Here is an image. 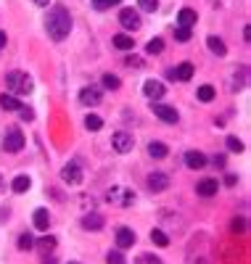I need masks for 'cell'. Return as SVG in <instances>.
Here are the masks:
<instances>
[{
  "label": "cell",
  "instance_id": "1",
  "mask_svg": "<svg viewBox=\"0 0 251 264\" xmlns=\"http://www.w3.org/2000/svg\"><path fill=\"white\" fill-rule=\"evenodd\" d=\"M45 26H48V34L56 42L66 40L72 32V14L64 6H53L48 11V18H45Z\"/></svg>",
  "mask_w": 251,
  "mask_h": 264
},
{
  "label": "cell",
  "instance_id": "2",
  "mask_svg": "<svg viewBox=\"0 0 251 264\" xmlns=\"http://www.w3.org/2000/svg\"><path fill=\"white\" fill-rule=\"evenodd\" d=\"M106 201L119 206V209H127V206H132L135 193L127 190V188H122V185H114V188H108V190H106Z\"/></svg>",
  "mask_w": 251,
  "mask_h": 264
},
{
  "label": "cell",
  "instance_id": "3",
  "mask_svg": "<svg viewBox=\"0 0 251 264\" xmlns=\"http://www.w3.org/2000/svg\"><path fill=\"white\" fill-rule=\"evenodd\" d=\"M6 88L11 92H32V80L24 72H8L6 74Z\"/></svg>",
  "mask_w": 251,
  "mask_h": 264
},
{
  "label": "cell",
  "instance_id": "4",
  "mask_svg": "<svg viewBox=\"0 0 251 264\" xmlns=\"http://www.w3.org/2000/svg\"><path fill=\"white\" fill-rule=\"evenodd\" d=\"M61 180L66 185H82V180H85V174H82V166L77 162H69L66 166L61 169Z\"/></svg>",
  "mask_w": 251,
  "mask_h": 264
},
{
  "label": "cell",
  "instance_id": "5",
  "mask_svg": "<svg viewBox=\"0 0 251 264\" xmlns=\"http://www.w3.org/2000/svg\"><path fill=\"white\" fill-rule=\"evenodd\" d=\"M111 146H114V150H119V154H130V150H132V146H135V140H132V135H130V132L119 130V132H114V135H111Z\"/></svg>",
  "mask_w": 251,
  "mask_h": 264
},
{
  "label": "cell",
  "instance_id": "6",
  "mask_svg": "<svg viewBox=\"0 0 251 264\" xmlns=\"http://www.w3.org/2000/svg\"><path fill=\"white\" fill-rule=\"evenodd\" d=\"M24 135L18 130H8V135H6V140H3V146H6V150L8 154H18V150L24 148Z\"/></svg>",
  "mask_w": 251,
  "mask_h": 264
},
{
  "label": "cell",
  "instance_id": "7",
  "mask_svg": "<svg viewBox=\"0 0 251 264\" xmlns=\"http://www.w3.org/2000/svg\"><path fill=\"white\" fill-rule=\"evenodd\" d=\"M166 188H170V174H164V172H151L148 174V190L164 193Z\"/></svg>",
  "mask_w": 251,
  "mask_h": 264
},
{
  "label": "cell",
  "instance_id": "8",
  "mask_svg": "<svg viewBox=\"0 0 251 264\" xmlns=\"http://www.w3.org/2000/svg\"><path fill=\"white\" fill-rule=\"evenodd\" d=\"M119 22H122V26H124V30H130V32L140 30V14L132 11V8H124V11L119 14Z\"/></svg>",
  "mask_w": 251,
  "mask_h": 264
},
{
  "label": "cell",
  "instance_id": "9",
  "mask_svg": "<svg viewBox=\"0 0 251 264\" xmlns=\"http://www.w3.org/2000/svg\"><path fill=\"white\" fill-rule=\"evenodd\" d=\"M154 114L159 116L162 122H166V124H178V111H174L172 106H164V103H154Z\"/></svg>",
  "mask_w": 251,
  "mask_h": 264
},
{
  "label": "cell",
  "instance_id": "10",
  "mask_svg": "<svg viewBox=\"0 0 251 264\" xmlns=\"http://www.w3.org/2000/svg\"><path fill=\"white\" fill-rule=\"evenodd\" d=\"M116 246H119V251L132 248L135 246V232L130 230V228H119L116 230Z\"/></svg>",
  "mask_w": 251,
  "mask_h": 264
},
{
  "label": "cell",
  "instance_id": "11",
  "mask_svg": "<svg viewBox=\"0 0 251 264\" xmlns=\"http://www.w3.org/2000/svg\"><path fill=\"white\" fill-rule=\"evenodd\" d=\"M80 100L85 103V106H98V103L104 100V96H100L98 88H82L80 90Z\"/></svg>",
  "mask_w": 251,
  "mask_h": 264
},
{
  "label": "cell",
  "instance_id": "12",
  "mask_svg": "<svg viewBox=\"0 0 251 264\" xmlns=\"http://www.w3.org/2000/svg\"><path fill=\"white\" fill-rule=\"evenodd\" d=\"M185 166L188 169H204L206 166V156H204L201 150H188V154H185Z\"/></svg>",
  "mask_w": 251,
  "mask_h": 264
},
{
  "label": "cell",
  "instance_id": "13",
  "mask_svg": "<svg viewBox=\"0 0 251 264\" xmlns=\"http://www.w3.org/2000/svg\"><path fill=\"white\" fill-rule=\"evenodd\" d=\"M143 92H146V98H151V100L164 98V84H162V82H156V80H146Z\"/></svg>",
  "mask_w": 251,
  "mask_h": 264
},
{
  "label": "cell",
  "instance_id": "14",
  "mask_svg": "<svg viewBox=\"0 0 251 264\" xmlns=\"http://www.w3.org/2000/svg\"><path fill=\"white\" fill-rule=\"evenodd\" d=\"M206 48H209L212 53H214L217 58H222V56H228V45L222 42L220 37H214V34H209V37H206Z\"/></svg>",
  "mask_w": 251,
  "mask_h": 264
},
{
  "label": "cell",
  "instance_id": "15",
  "mask_svg": "<svg viewBox=\"0 0 251 264\" xmlns=\"http://www.w3.org/2000/svg\"><path fill=\"white\" fill-rule=\"evenodd\" d=\"M82 228L92 230V232L104 230V216H100V214H88V216H82Z\"/></svg>",
  "mask_w": 251,
  "mask_h": 264
},
{
  "label": "cell",
  "instance_id": "16",
  "mask_svg": "<svg viewBox=\"0 0 251 264\" xmlns=\"http://www.w3.org/2000/svg\"><path fill=\"white\" fill-rule=\"evenodd\" d=\"M217 188H220V182H217V180H209V177H206V180H201V182L196 185V193L204 196V198H209V196L217 193Z\"/></svg>",
  "mask_w": 251,
  "mask_h": 264
},
{
  "label": "cell",
  "instance_id": "17",
  "mask_svg": "<svg viewBox=\"0 0 251 264\" xmlns=\"http://www.w3.org/2000/svg\"><path fill=\"white\" fill-rule=\"evenodd\" d=\"M170 74H172V80L188 82V80L193 77V64H188V61H185V64H180V66H178V69H172Z\"/></svg>",
  "mask_w": 251,
  "mask_h": 264
},
{
  "label": "cell",
  "instance_id": "18",
  "mask_svg": "<svg viewBox=\"0 0 251 264\" xmlns=\"http://www.w3.org/2000/svg\"><path fill=\"white\" fill-rule=\"evenodd\" d=\"M32 222H34L37 230H48L50 228V214H48V209H37L34 216H32Z\"/></svg>",
  "mask_w": 251,
  "mask_h": 264
},
{
  "label": "cell",
  "instance_id": "19",
  "mask_svg": "<svg viewBox=\"0 0 251 264\" xmlns=\"http://www.w3.org/2000/svg\"><path fill=\"white\" fill-rule=\"evenodd\" d=\"M178 22H180V26L190 30V26L196 24V11H193V8H182V11L178 14Z\"/></svg>",
  "mask_w": 251,
  "mask_h": 264
},
{
  "label": "cell",
  "instance_id": "20",
  "mask_svg": "<svg viewBox=\"0 0 251 264\" xmlns=\"http://www.w3.org/2000/svg\"><path fill=\"white\" fill-rule=\"evenodd\" d=\"M0 108H3V111H18V108H22V103H18L11 92H3V96H0Z\"/></svg>",
  "mask_w": 251,
  "mask_h": 264
},
{
  "label": "cell",
  "instance_id": "21",
  "mask_svg": "<svg viewBox=\"0 0 251 264\" xmlns=\"http://www.w3.org/2000/svg\"><path fill=\"white\" fill-rule=\"evenodd\" d=\"M114 48H119V50H132L135 48L132 34H116L114 37Z\"/></svg>",
  "mask_w": 251,
  "mask_h": 264
},
{
  "label": "cell",
  "instance_id": "22",
  "mask_svg": "<svg viewBox=\"0 0 251 264\" xmlns=\"http://www.w3.org/2000/svg\"><path fill=\"white\" fill-rule=\"evenodd\" d=\"M30 185H32V180H30V177H26V174H18L16 180L11 182L14 193H26V190H30Z\"/></svg>",
  "mask_w": 251,
  "mask_h": 264
},
{
  "label": "cell",
  "instance_id": "23",
  "mask_svg": "<svg viewBox=\"0 0 251 264\" xmlns=\"http://www.w3.org/2000/svg\"><path fill=\"white\" fill-rule=\"evenodd\" d=\"M148 154H151L154 158H164L166 154H170V148H166L164 143H156V140H154V143L148 146Z\"/></svg>",
  "mask_w": 251,
  "mask_h": 264
},
{
  "label": "cell",
  "instance_id": "24",
  "mask_svg": "<svg viewBox=\"0 0 251 264\" xmlns=\"http://www.w3.org/2000/svg\"><path fill=\"white\" fill-rule=\"evenodd\" d=\"M198 100L201 103H212L214 100V88H212V84H201L198 88Z\"/></svg>",
  "mask_w": 251,
  "mask_h": 264
},
{
  "label": "cell",
  "instance_id": "25",
  "mask_svg": "<svg viewBox=\"0 0 251 264\" xmlns=\"http://www.w3.org/2000/svg\"><path fill=\"white\" fill-rule=\"evenodd\" d=\"M85 127H88L90 132H98L100 127H104V119H100L98 114H88V116H85Z\"/></svg>",
  "mask_w": 251,
  "mask_h": 264
},
{
  "label": "cell",
  "instance_id": "26",
  "mask_svg": "<svg viewBox=\"0 0 251 264\" xmlns=\"http://www.w3.org/2000/svg\"><path fill=\"white\" fill-rule=\"evenodd\" d=\"M37 246H40V248H42V254H53V248H56V246H58V240H56V238H53V235H45V238H42L40 243H37Z\"/></svg>",
  "mask_w": 251,
  "mask_h": 264
},
{
  "label": "cell",
  "instance_id": "27",
  "mask_svg": "<svg viewBox=\"0 0 251 264\" xmlns=\"http://www.w3.org/2000/svg\"><path fill=\"white\" fill-rule=\"evenodd\" d=\"M34 248V238L30 232H24V235H18V251H32Z\"/></svg>",
  "mask_w": 251,
  "mask_h": 264
},
{
  "label": "cell",
  "instance_id": "28",
  "mask_svg": "<svg viewBox=\"0 0 251 264\" xmlns=\"http://www.w3.org/2000/svg\"><path fill=\"white\" fill-rule=\"evenodd\" d=\"M164 50V40H159V37H154V40H148L146 45V53L148 56H154V53H162Z\"/></svg>",
  "mask_w": 251,
  "mask_h": 264
},
{
  "label": "cell",
  "instance_id": "29",
  "mask_svg": "<svg viewBox=\"0 0 251 264\" xmlns=\"http://www.w3.org/2000/svg\"><path fill=\"white\" fill-rule=\"evenodd\" d=\"M106 264H127V259H124V254L122 251H108L106 254Z\"/></svg>",
  "mask_w": 251,
  "mask_h": 264
},
{
  "label": "cell",
  "instance_id": "30",
  "mask_svg": "<svg viewBox=\"0 0 251 264\" xmlns=\"http://www.w3.org/2000/svg\"><path fill=\"white\" fill-rule=\"evenodd\" d=\"M151 240L156 246H170V238H166V232H162V230H151Z\"/></svg>",
  "mask_w": 251,
  "mask_h": 264
},
{
  "label": "cell",
  "instance_id": "31",
  "mask_svg": "<svg viewBox=\"0 0 251 264\" xmlns=\"http://www.w3.org/2000/svg\"><path fill=\"white\" fill-rule=\"evenodd\" d=\"M104 88L106 90H116L119 88V77H116V74H104Z\"/></svg>",
  "mask_w": 251,
  "mask_h": 264
},
{
  "label": "cell",
  "instance_id": "32",
  "mask_svg": "<svg viewBox=\"0 0 251 264\" xmlns=\"http://www.w3.org/2000/svg\"><path fill=\"white\" fill-rule=\"evenodd\" d=\"M138 6H140V11H148V14H154L156 8H159V0H138Z\"/></svg>",
  "mask_w": 251,
  "mask_h": 264
},
{
  "label": "cell",
  "instance_id": "33",
  "mask_svg": "<svg viewBox=\"0 0 251 264\" xmlns=\"http://www.w3.org/2000/svg\"><path fill=\"white\" fill-rule=\"evenodd\" d=\"M228 148L233 150V154H240V150H244V143H240L238 138H228Z\"/></svg>",
  "mask_w": 251,
  "mask_h": 264
},
{
  "label": "cell",
  "instance_id": "34",
  "mask_svg": "<svg viewBox=\"0 0 251 264\" xmlns=\"http://www.w3.org/2000/svg\"><path fill=\"white\" fill-rule=\"evenodd\" d=\"M174 37H178V42H188V40H190V30H185V26H178Z\"/></svg>",
  "mask_w": 251,
  "mask_h": 264
},
{
  "label": "cell",
  "instance_id": "35",
  "mask_svg": "<svg viewBox=\"0 0 251 264\" xmlns=\"http://www.w3.org/2000/svg\"><path fill=\"white\" fill-rule=\"evenodd\" d=\"M230 228H233V232H244V230H246V220H233V224H230Z\"/></svg>",
  "mask_w": 251,
  "mask_h": 264
},
{
  "label": "cell",
  "instance_id": "36",
  "mask_svg": "<svg viewBox=\"0 0 251 264\" xmlns=\"http://www.w3.org/2000/svg\"><path fill=\"white\" fill-rule=\"evenodd\" d=\"M212 162H214V166H220V169H222V166H225V162H228V158H225V154H217L214 158H212Z\"/></svg>",
  "mask_w": 251,
  "mask_h": 264
},
{
  "label": "cell",
  "instance_id": "37",
  "mask_svg": "<svg viewBox=\"0 0 251 264\" xmlns=\"http://www.w3.org/2000/svg\"><path fill=\"white\" fill-rule=\"evenodd\" d=\"M18 111H22V119H24V122H32V116H34V114H32V108H24V106H22Z\"/></svg>",
  "mask_w": 251,
  "mask_h": 264
},
{
  "label": "cell",
  "instance_id": "38",
  "mask_svg": "<svg viewBox=\"0 0 251 264\" xmlns=\"http://www.w3.org/2000/svg\"><path fill=\"white\" fill-rule=\"evenodd\" d=\"M127 66H143V61H140V58H132V56H130V58H127Z\"/></svg>",
  "mask_w": 251,
  "mask_h": 264
},
{
  "label": "cell",
  "instance_id": "39",
  "mask_svg": "<svg viewBox=\"0 0 251 264\" xmlns=\"http://www.w3.org/2000/svg\"><path fill=\"white\" fill-rule=\"evenodd\" d=\"M236 182H238L236 174H228V177H225V185H236Z\"/></svg>",
  "mask_w": 251,
  "mask_h": 264
},
{
  "label": "cell",
  "instance_id": "40",
  "mask_svg": "<svg viewBox=\"0 0 251 264\" xmlns=\"http://www.w3.org/2000/svg\"><path fill=\"white\" fill-rule=\"evenodd\" d=\"M6 42H8V34L0 30V48H6Z\"/></svg>",
  "mask_w": 251,
  "mask_h": 264
},
{
  "label": "cell",
  "instance_id": "41",
  "mask_svg": "<svg viewBox=\"0 0 251 264\" xmlns=\"http://www.w3.org/2000/svg\"><path fill=\"white\" fill-rule=\"evenodd\" d=\"M244 40H246V42H248V40H251V26H248V24H246V26H244Z\"/></svg>",
  "mask_w": 251,
  "mask_h": 264
},
{
  "label": "cell",
  "instance_id": "42",
  "mask_svg": "<svg viewBox=\"0 0 251 264\" xmlns=\"http://www.w3.org/2000/svg\"><path fill=\"white\" fill-rule=\"evenodd\" d=\"M32 3H34V6H40V8H45V6L50 3V0H32Z\"/></svg>",
  "mask_w": 251,
  "mask_h": 264
},
{
  "label": "cell",
  "instance_id": "43",
  "mask_svg": "<svg viewBox=\"0 0 251 264\" xmlns=\"http://www.w3.org/2000/svg\"><path fill=\"white\" fill-rule=\"evenodd\" d=\"M116 3H122V0H104V6L108 8V6H116Z\"/></svg>",
  "mask_w": 251,
  "mask_h": 264
},
{
  "label": "cell",
  "instance_id": "44",
  "mask_svg": "<svg viewBox=\"0 0 251 264\" xmlns=\"http://www.w3.org/2000/svg\"><path fill=\"white\" fill-rule=\"evenodd\" d=\"M42 264H56V259H53V256H50V259H48V256H45V262H42Z\"/></svg>",
  "mask_w": 251,
  "mask_h": 264
},
{
  "label": "cell",
  "instance_id": "45",
  "mask_svg": "<svg viewBox=\"0 0 251 264\" xmlns=\"http://www.w3.org/2000/svg\"><path fill=\"white\" fill-rule=\"evenodd\" d=\"M69 264H82V262H69Z\"/></svg>",
  "mask_w": 251,
  "mask_h": 264
},
{
  "label": "cell",
  "instance_id": "46",
  "mask_svg": "<svg viewBox=\"0 0 251 264\" xmlns=\"http://www.w3.org/2000/svg\"><path fill=\"white\" fill-rule=\"evenodd\" d=\"M0 185H3V177H0Z\"/></svg>",
  "mask_w": 251,
  "mask_h": 264
}]
</instances>
